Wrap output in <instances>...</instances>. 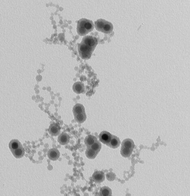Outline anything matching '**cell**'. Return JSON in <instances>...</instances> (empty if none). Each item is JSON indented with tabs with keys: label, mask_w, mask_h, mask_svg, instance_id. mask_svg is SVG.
<instances>
[{
	"label": "cell",
	"mask_w": 190,
	"mask_h": 196,
	"mask_svg": "<svg viewBox=\"0 0 190 196\" xmlns=\"http://www.w3.org/2000/svg\"><path fill=\"white\" fill-rule=\"evenodd\" d=\"M95 27L97 30L107 34L111 33L114 29L111 23L103 19H98L95 22Z\"/></svg>",
	"instance_id": "cell-2"
},
{
	"label": "cell",
	"mask_w": 190,
	"mask_h": 196,
	"mask_svg": "<svg viewBox=\"0 0 190 196\" xmlns=\"http://www.w3.org/2000/svg\"><path fill=\"white\" fill-rule=\"evenodd\" d=\"M74 117L75 121L79 123H83L86 120L87 116L85 112L74 115Z\"/></svg>",
	"instance_id": "cell-18"
},
{
	"label": "cell",
	"mask_w": 190,
	"mask_h": 196,
	"mask_svg": "<svg viewBox=\"0 0 190 196\" xmlns=\"http://www.w3.org/2000/svg\"><path fill=\"white\" fill-rule=\"evenodd\" d=\"M78 50L79 54L82 58L87 60L91 57L94 49L80 43L78 45Z\"/></svg>",
	"instance_id": "cell-3"
},
{
	"label": "cell",
	"mask_w": 190,
	"mask_h": 196,
	"mask_svg": "<svg viewBox=\"0 0 190 196\" xmlns=\"http://www.w3.org/2000/svg\"><path fill=\"white\" fill-rule=\"evenodd\" d=\"M47 155L49 159L53 161H56L59 158L60 153L57 149L53 148L49 150Z\"/></svg>",
	"instance_id": "cell-8"
},
{
	"label": "cell",
	"mask_w": 190,
	"mask_h": 196,
	"mask_svg": "<svg viewBox=\"0 0 190 196\" xmlns=\"http://www.w3.org/2000/svg\"><path fill=\"white\" fill-rule=\"evenodd\" d=\"M100 196H111L112 191L109 187L104 186L101 188L100 191Z\"/></svg>",
	"instance_id": "cell-20"
},
{
	"label": "cell",
	"mask_w": 190,
	"mask_h": 196,
	"mask_svg": "<svg viewBox=\"0 0 190 196\" xmlns=\"http://www.w3.org/2000/svg\"><path fill=\"white\" fill-rule=\"evenodd\" d=\"M112 135L109 132L106 131H103L99 135V138L102 143L107 145L111 140Z\"/></svg>",
	"instance_id": "cell-5"
},
{
	"label": "cell",
	"mask_w": 190,
	"mask_h": 196,
	"mask_svg": "<svg viewBox=\"0 0 190 196\" xmlns=\"http://www.w3.org/2000/svg\"><path fill=\"white\" fill-rule=\"evenodd\" d=\"M87 147H90V148L92 149L94 151L99 153L101 149L102 145L101 143L98 141L97 140V142H95L91 146Z\"/></svg>",
	"instance_id": "cell-21"
},
{
	"label": "cell",
	"mask_w": 190,
	"mask_h": 196,
	"mask_svg": "<svg viewBox=\"0 0 190 196\" xmlns=\"http://www.w3.org/2000/svg\"><path fill=\"white\" fill-rule=\"evenodd\" d=\"M73 91L75 93L80 94L83 93L85 91V87L82 82H78L75 83L73 86Z\"/></svg>",
	"instance_id": "cell-9"
},
{
	"label": "cell",
	"mask_w": 190,
	"mask_h": 196,
	"mask_svg": "<svg viewBox=\"0 0 190 196\" xmlns=\"http://www.w3.org/2000/svg\"><path fill=\"white\" fill-rule=\"evenodd\" d=\"M73 113L74 115L85 113V109L82 104H77L75 105L73 108Z\"/></svg>",
	"instance_id": "cell-14"
},
{
	"label": "cell",
	"mask_w": 190,
	"mask_h": 196,
	"mask_svg": "<svg viewBox=\"0 0 190 196\" xmlns=\"http://www.w3.org/2000/svg\"><path fill=\"white\" fill-rule=\"evenodd\" d=\"M92 180L96 183H100L105 180V175L102 171H96L92 176Z\"/></svg>",
	"instance_id": "cell-7"
},
{
	"label": "cell",
	"mask_w": 190,
	"mask_h": 196,
	"mask_svg": "<svg viewBox=\"0 0 190 196\" xmlns=\"http://www.w3.org/2000/svg\"><path fill=\"white\" fill-rule=\"evenodd\" d=\"M82 44H85L94 49L98 44L97 38L90 36H87L84 37L81 42Z\"/></svg>",
	"instance_id": "cell-4"
},
{
	"label": "cell",
	"mask_w": 190,
	"mask_h": 196,
	"mask_svg": "<svg viewBox=\"0 0 190 196\" xmlns=\"http://www.w3.org/2000/svg\"><path fill=\"white\" fill-rule=\"evenodd\" d=\"M12 153L14 157L16 158H20L23 157L25 154V150L22 146L19 149L12 151Z\"/></svg>",
	"instance_id": "cell-13"
},
{
	"label": "cell",
	"mask_w": 190,
	"mask_h": 196,
	"mask_svg": "<svg viewBox=\"0 0 190 196\" xmlns=\"http://www.w3.org/2000/svg\"><path fill=\"white\" fill-rule=\"evenodd\" d=\"M22 146L21 143L17 139H13L11 141L9 144V148L11 152Z\"/></svg>",
	"instance_id": "cell-12"
},
{
	"label": "cell",
	"mask_w": 190,
	"mask_h": 196,
	"mask_svg": "<svg viewBox=\"0 0 190 196\" xmlns=\"http://www.w3.org/2000/svg\"><path fill=\"white\" fill-rule=\"evenodd\" d=\"M61 127L57 124H51L49 127L48 131L49 134L53 136H56L61 133Z\"/></svg>",
	"instance_id": "cell-6"
},
{
	"label": "cell",
	"mask_w": 190,
	"mask_h": 196,
	"mask_svg": "<svg viewBox=\"0 0 190 196\" xmlns=\"http://www.w3.org/2000/svg\"><path fill=\"white\" fill-rule=\"evenodd\" d=\"M93 29L94 24L91 20L82 19L77 22L76 30L79 35L85 36L93 30Z\"/></svg>",
	"instance_id": "cell-1"
},
{
	"label": "cell",
	"mask_w": 190,
	"mask_h": 196,
	"mask_svg": "<svg viewBox=\"0 0 190 196\" xmlns=\"http://www.w3.org/2000/svg\"><path fill=\"white\" fill-rule=\"evenodd\" d=\"M133 151V150L121 146L120 152H121V156L123 157H128L131 156Z\"/></svg>",
	"instance_id": "cell-19"
},
{
	"label": "cell",
	"mask_w": 190,
	"mask_h": 196,
	"mask_svg": "<svg viewBox=\"0 0 190 196\" xmlns=\"http://www.w3.org/2000/svg\"><path fill=\"white\" fill-rule=\"evenodd\" d=\"M120 143L121 142L119 138L116 136L112 135L111 140L107 145L111 148L116 149L120 146Z\"/></svg>",
	"instance_id": "cell-11"
},
{
	"label": "cell",
	"mask_w": 190,
	"mask_h": 196,
	"mask_svg": "<svg viewBox=\"0 0 190 196\" xmlns=\"http://www.w3.org/2000/svg\"><path fill=\"white\" fill-rule=\"evenodd\" d=\"M70 140V136L65 133H61L58 138V141L59 143L62 145L68 144Z\"/></svg>",
	"instance_id": "cell-10"
},
{
	"label": "cell",
	"mask_w": 190,
	"mask_h": 196,
	"mask_svg": "<svg viewBox=\"0 0 190 196\" xmlns=\"http://www.w3.org/2000/svg\"><path fill=\"white\" fill-rule=\"evenodd\" d=\"M98 140L97 138L92 135H89L85 138L84 142L85 145L87 147H89L92 145L93 144Z\"/></svg>",
	"instance_id": "cell-16"
},
{
	"label": "cell",
	"mask_w": 190,
	"mask_h": 196,
	"mask_svg": "<svg viewBox=\"0 0 190 196\" xmlns=\"http://www.w3.org/2000/svg\"><path fill=\"white\" fill-rule=\"evenodd\" d=\"M121 146L133 150L134 147V142L131 139H126L123 141Z\"/></svg>",
	"instance_id": "cell-15"
},
{
	"label": "cell",
	"mask_w": 190,
	"mask_h": 196,
	"mask_svg": "<svg viewBox=\"0 0 190 196\" xmlns=\"http://www.w3.org/2000/svg\"><path fill=\"white\" fill-rule=\"evenodd\" d=\"M98 152H96L90 148V147H87L86 151H85V155L86 157L90 159H93L97 157L98 155Z\"/></svg>",
	"instance_id": "cell-17"
}]
</instances>
